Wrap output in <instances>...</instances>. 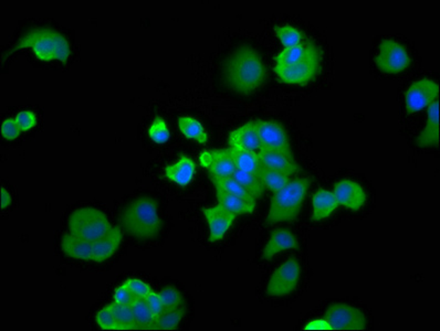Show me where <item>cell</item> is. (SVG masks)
<instances>
[{"instance_id": "cell-37", "label": "cell", "mask_w": 440, "mask_h": 331, "mask_svg": "<svg viewBox=\"0 0 440 331\" xmlns=\"http://www.w3.org/2000/svg\"><path fill=\"white\" fill-rule=\"evenodd\" d=\"M16 122L18 123L21 132H27V130L34 128L37 125V116L34 112L31 111H21L15 118Z\"/></svg>"}, {"instance_id": "cell-1", "label": "cell", "mask_w": 440, "mask_h": 331, "mask_svg": "<svg viewBox=\"0 0 440 331\" xmlns=\"http://www.w3.org/2000/svg\"><path fill=\"white\" fill-rule=\"evenodd\" d=\"M321 60L322 54L317 44L312 41H302L278 54L274 70L284 83L305 85L320 73Z\"/></svg>"}, {"instance_id": "cell-26", "label": "cell", "mask_w": 440, "mask_h": 331, "mask_svg": "<svg viewBox=\"0 0 440 331\" xmlns=\"http://www.w3.org/2000/svg\"><path fill=\"white\" fill-rule=\"evenodd\" d=\"M184 313L185 308L181 306L176 308L164 309L154 321L151 330H173V329H176L182 320Z\"/></svg>"}, {"instance_id": "cell-33", "label": "cell", "mask_w": 440, "mask_h": 331, "mask_svg": "<svg viewBox=\"0 0 440 331\" xmlns=\"http://www.w3.org/2000/svg\"><path fill=\"white\" fill-rule=\"evenodd\" d=\"M149 135L155 143H166L171 137V132H169L166 122L161 118H154L153 123L149 128Z\"/></svg>"}, {"instance_id": "cell-4", "label": "cell", "mask_w": 440, "mask_h": 331, "mask_svg": "<svg viewBox=\"0 0 440 331\" xmlns=\"http://www.w3.org/2000/svg\"><path fill=\"white\" fill-rule=\"evenodd\" d=\"M122 221L126 231L136 239H153L161 230L157 202L149 196H142L131 202L124 211Z\"/></svg>"}, {"instance_id": "cell-19", "label": "cell", "mask_w": 440, "mask_h": 331, "mask_svg": "<svg viewBox=\"0 0 440 331\" xmlns=\"http://www.w3.org/2000/svg\"><path fill=\"white\" fill-rule=\"evenodd\" d=\"M299 246L297 237L288 230H276L272 233L269 242L264 247L262 258L270 260L274 255L286 250H293Z\"/></svg>"}, {"instance_id": "cell-32", "label": "cell", "mask_w": 440, "mask_h": 331, "mask_svg": "<svg viewBox=\"0 0 440 331\" xmlns=\"http://www.w3.org/2000/svg\"><path fill=\"white\" fill-rule=\"evenodd\" d=\"M274 31L286 48L297 46L300 42H302L303 37H305L302 31L298 30L292 26H276Z\"/></svg>"}, {"instance_id": "cell-18", "label": "cell", "mask_w": 440, "mask_h": 331, "mask_svg": "<svg viewBox=\"0 0 440 331\" xmlns=\"http://www.w3.org/2000/svg\"><path fill=\"white\" fill-rule=\"evenodd\" d=\"M231 148H239L245 151H255L260 149L256 122H249L241 127L237 128L229 136Z\"/></svg>"}, {"instance_id": "cell-8", "label": "cell", "mask_w": 440, "mask_h": 331, "mask_svg": "<svg viewBox=\"0 0 440 331\" xmlns=\"http://www.w3.org/2000/svg\"><path fill=\"white\" fill-rule=\"evenodd\" d=\"M375 63L381 71L397 74L404 71L410 63V56L406 48L397 41L386 39L381 41L375 56Z\"/></svg>"}, {"instance_id": "cell-36", "label": "cell", "mask_w": 440, "mask_h": 331, "mask_svg": "<svg viewBox=\"0 0 440 331\" xmlns=\"http://www.w3.org/2000/svg\"><path fill=\"white\" fill-rule=\"evenodd\" d=\"M126 286L128 289L133 293L135 297L145 298L149 295L151 292H153L151 286L147 285L143 280H138V278H131L126 282Z\"/></svg>"}, {"instance_id": "cell-24", "label": "cell", "mask_w": 440, "mask_h": 331, "mask_svg": "<svg viewBox=\"0 0 440 331\" xmlns=\"http://www.w3.org/2000/svg\"><path fill=\"white\" fill-rule=\"evenodd\" d=\"M216 192H217V199L220 206H223L224 208L233 212L236 216L254 212L256 204L246 201L243 198H239L238 196L226 192L221 188H216Z\"/></svg>"}, {"instance_id": "cell-17", "label": "cell", "mask_w": 440, "mask_h": 331, "mask_svg": "<svg viewBox=\"0 0 440 331\" xmlns=\"http://www.w3.org/2000/svg\"><path fill=\"white\" fill-rule=\"evenodd\" d=\"M439 144V99H436L428 107V118L426 126L417 138V146L420 148L434 147Z\"/></svg>"}, {"instance_id": "cell-2", "label": "cell", "mask_w": 440, "mask_h": 331, "mask_svg": "<svg viewBox=\"0 0 440 331\" xmlns=\"http://www.w3.org/2000/svg\"><path fill=\"white\" fill-rule=\"evenodd\" d=\"M226 77L236 92L250 94L264 85L266 66L262 56L254 49H239L228 61Z\"/></svg>"}, {"instance_id": "cell-23", "label": "cell", "mask_w": 440, "mask_h": 331, "mask_svg": "<svg viewBox=\"0 0 440 331\" xmlns=\"http://www.w3.org/2000/svg\"><path fill=\"white\" fill-rule=\"evenodd\" d=\"M231 153L236 169L251 173L259 178L262 166L259 161L258 154L239 148H231Z\"/></svg>"}, {"instance_id": "cell-11", "label": "cell", "mask_w": 440, "mask_h": 331, "mask_svg": "<svg viewBox=\"0 0 440 331\" xmlns=\"http://www.w3.org/2000/svg\"><path fill=\"white\" fill-rule=\"evenodd\" d=\"M256 128L260 147L292 156L289 137L281 124L276 120H257Z\"/></svg>"}, {"instance_id": "cell-12", "label": "cell", "mask_w": 440, "mask_h": 331, "mask_svg": "<svg viewBox=\"0 0 440 331\" xmlns=\"http://www.w3.org/2000/svg\"><path fill=\"white\" fill-rule=\"evenodd\" d=\"M200 161L212 177H231L236 170L231 149L202 151Z\"/></svg>"}, {"instance_id": "cell-31", "label": "cell", "mask_w": 440, "mask_h": 331, "mask_svg": "<svg viewBox=\"0 0 440 331\" xmlns=\"http://www.w3.org/2000/svg\"><path fill=\"white\" fill-rule=\"evenodd\" d=\"M259 179L262 181L264 187L274 192H279L280 189L287 186L290 182V176L266 167H262Z\"/></svg>"}, {"instance_id": "cell-38", "label": "cell", "mask_w": 440, "mask_h": 331, "mask_svg": "<svg viewBox=\"0 0 440 331\" xmlns=\"http://www.w3.org/2000/svg\"><path fill=\"white\" fill-rule=\"evenodd\" d=\"M21 130L15 118H7L1 124V135L8 140L16 139L20 135Z\"/></svg>"}, {"instance_id": "cell-13", "label": "cell", "mask_w": 440, "mask_h": 331, "mask_svg": "<svg viewBox=\"0 0 440 331\" xmlns=\"http://www.w3.org/2000/svg\"><path fill=\"white\" fill-rule=\"evenodd\" d=\"M204 216L209 227V239L217 242L225 237L235 221L236 214L224 208L223 206H212L204 210Z\"/></svg>"}, {"instance_id": "cell-15", "label": "cell", "mask_w": 440, "mask_h": 331, "mask_svg": "<svg viewBox=\"0 0 440 331\" xmlns=\"http://www.w3.org/2000/svg\"><path fill=\"white\" fill-rule=\"evenodd\" d=\"M258 158L262 167L279 171V173H284L287 176L295 175L299 170L293 157L287 155V154L281 153V151L260 147Z\"/></svg>"}, {"instance_id": "cell-21", "label": "cell", "mask_w": 440, "mask_h": 331, "mask_svg": "<svg viewBox=\"0 0 440 331\" xmlns=\"http://www.w3.org/2000/svg\"><path fill=\"white\" fill-rule=\"evenodd\" d=\"M62 251L64 254L75 260L91 261L92 242L80 239L73 235H66L62 239Z\"/></svg>"}, {"instance_id": "cell-20", "label": "cell", "mask_w": 440, "mask_h": 331, "mask_svg": "<svg viewBox=\"0 0 440 331\" xmlns=\"http://www.w3.org/2000/svg\"><path fill=\"white\" fill-rule=\"evenodd\" d=\"M195 170H196V165L194 161L186 156H182L176 163L167 166L165 168V175L175 184L179 186H186L192 181Z\"/></svg>"}, {"instance_id": "cell-25", "label": "cell", "mask_w": 440, "mask_h": 331, "mask_svg": "<svg viewBox=\"0 0 440 331\" xmlns=\"http://www.w3.org/2000/svg\"><path fill=\"white\" fill-rule=\"evenodd\" d=\"M133 311L134 318L138 329L142 330H151L152 325L157 319V315L152 311L149 306L146 303L144 298L136 297L131 305Z\"/></svg>"}, {"instance_id": "cell-40", "label": "cell", "mask_w": 440, "mask_h": 331, "mask_svg": "<svg viewBox=\"0 0 440 331\" xmlns=\"http://www.w3.org/2000/svg\"><path fill=\"white\" fill-rule=\"evenodd\" d=\"M144 299H145L146 303L149 306V308L152 309V311H153L157 316H159V313L164 311L161 298H159V294L155 293V292H151Z\"/></svg>"}, {"instance_id": "cell-30", "label": "cell", "mask_w": 440, "mask_h": 331, "mask_svg": "<svg viewBox=\"0 0 440 331\" xmlns=\"http://www.w3.org/2000/svg\"><path fill=\"white\" fill-rule=\"evenodd\" d=\"M110 308L121 330H136L138 329L131 306L113 303L111 304Z\"/></svg>"}, {"instance_id": "cell-28", "label": "cell", "mask_w": 440, "mask_h": 331, "mask_svg": "<svg viewBox=\"0 0 440 331\" xmlns=\"http://www.w3.org/2000/svg\"><path fill=\"white\" fill-rule=\"evenodd\" d=\"M212 180L214 181L216 188L224 189L226 192L236 194V196L243 198L246 201L256 204V199L251 196L246 189L243 188L238 181L236 180L233 177H212Z\"/></svg>"}, {"instance_id": "cell-14", "label": "cell", "mask_w": 440, "mask_h": 331, "mask_svg": "<svg viewBox=\"0 0 440 331\" xmlns=\"http://www.w3.org/2000/svg\"><path fill=\"white\" fill-rule=\"evenodd\" d=\"M334 194L338 199V204L352 211L362 209L366 202L365 190L355 181H340L334 188Z\"/></svg>"}, {"instance_id": "cell-39", "label": "cell", "mask_w": 440, "mask_h": 331, "mask_svg": "<svg viewBox=\"0 0 440 331\" xmlns=\"http://www.w3.org/2000/svg\"><path fill=\"white\" fill-rule=\"evenodd\" d=\"M135 298L126 283L118 287L114 293V303L120 304V305H131Z\"/></svg>"}, {"instance_id": "cell-41", "label": "cell", "mask_w": 440, "mask_h": 331, "mask_svg": "<svg viewBox=\"0 0 440 331\" xmlns=\"http://www.w3.org/2000/svg\"><path fill=\"white\" fill-rule=\"evenodd\" d=\"M305 329V330H333L332 326L329 324L326 319H317V320L310 321Z\"/></svg>"}, {"instance_id": "cell-35", "label": "cell", "mask_w": 440, "mask_h": 331, "mask_svg": "<svg viewBox=\"0 0 440 331\" xmlns=\"http://www.w3.org/2000/svg\"><path fill=\"white\" fill-rule=\"evenodd\" d=\"M97 324L103 330H121L116 318H114V315L111 311L110 305L99 311L97 315Z\"/></svg>"}, {"instance_id": "cell-29", "label": "cell", "mask_w": 440, "mask_h": 331, "mask_svg": "<svg viewBox=\"0 0 440 331\" xmlns=\"http://www.w3.org/2000/svg\"><path fill=\"white\" fill-rule=\"evenodd\" d=\"M233 178L238 181L239 184L246 189L247 192L254 196L255 199H258L259 196H262L264 192V185L262 184V181L251 173H245V171L236 169L233 173Z\"/></svg>"}, {"instance_id": "cell-6", "label": "cell", "mask_w": 440, "mask_h": 331, "mask_svg": "<svg viewBox=\"0 0 440 331\" xmlns=\"http://www.w3.org/2000/svg\"><path fill=\"white\" fill-rule=\"evenodd\" d=\"M69 229L71 235L94 242L111 229L108 218L95 208H81L70 216Z\"/></svg>"}, {"instance_id": "cell-9", "label": "cell", "mask_w": 440, "mask_h": 331, "mask_svg": "<svg viewBox=\"0 0 440 331\" xmlns=\"http://www.w3.org/2000/svg\"><path fill=\"white\" fill-rule=\"evenodd\" d=\"M325 319L333 330H362L365 328V315L360 309L346 304H334L325 313Z\"/></svg>"}, {"instance_id": "cell-27", "label": "cell", "mask_w": 440, "mask_h": 331, "mask_svg": "<svg viewBox=\"0 0 440 331\" xmlns=\"http://www.w3.org/2000/svg\"><path fill=\"white\" fill-rule=\"evenodd\" d=\"M178 127L187 138L196 140L198 143L205 144L208 140L205 128L195 118H190V116L179 118Z\"/></svg>"}, {"instance_id": "cell-3", "label": "cell", "mask_w": 440, "mask_h": 331, "mask_svg": "<svg viewBox=\"0 0 440 331\" xmlns=\"http://www.w3.org/2000/svg\"><path fill=\"white\" fill-rule=\"evenodd\" d=\"M23 48L32 49L37 58L42 61L59 60L67 62L71 54V46L67 38L60 31L49 27H37L23 33L18 41L4 54L3 60Z\"/></svg>"}, {"instance_id": "cell-10", "label": "cell", "mask_w": 440, "mask_h": 331, "mask_svg": "<svg viewBox=\"0 0 440 331\" xmlns=\"http://www.w3.org/2000/svg\"><path fill=\"white\" fill-rule=\"evenodd\" d=\"M439 85L432 79H422L415 82L405 94L407 112L417 113L425 110L438 99Z\"/></svg>"}, {"instance_id": "cell-42", "label": "cell", "mask_w": 440, "mask_h": 331, "mask_svg": "<svg viewBox=\"0 0 440 331\" xmlns=\"http://www.w3.org/2000/svg\"><path fill=\"white\" fill-rule=\"evenodd\" d=\"M0 200H1V209H5V208H8L11 204V196L4 187L1 188Z\"/></svg>"}, {"instance_id": "cell-34", "label": "cell", "mask_w": 440, "mask_h": 331, "mask_svg": "<svg viewBox=\"0 0 440 331\" xmlns=\"http://www.w3.org/2000/svg\"><path fill=\"white\" fill-rule=\"evenodd\" d=\"M159 295L164 309L176 308L182 304V295L174 287L164 288Z\"/></svg>"}, {"instance_id": "cell-5", "label": "cell", "mask_w": 440, "mask_h": 331, "mask_svg": "<svg viewBox=\"0 0 440 331\" xmlns=\"http://www.w3.org/2000/svg\"><path fill=\"white\" fill-rule=\"evenodd\" d=\"M309 187L310 181L307 179L299 178L290 181L287 186L276 192L272 196L268 221L270 223H278L297 219Z\"/></svg>"}, {"instance_id": "cell-7", "label": "cell", "mask_w": 440, "mask_h": 331, "mask_svg": "<svg viewBox=\"0 0 440 331\" xmlns=\"http://www.w3.org/2000/svg\"><path fill=\"white\" fill-rule=\"evenodd\" d=\"M301 265L297 260H288L272 274L267 286L271 297H286L295 291L301 278Z\"/></svg>"}, {"instance_id": "cell-16", "label": "cell", "mask_w": 440, "mask_h": 331, "mask_svg": "<svg viewBox=\"0 0 440 331\" xmlns=\"http://www.w3.org/2000/svg\"><path fill=\"white\" fill-rule=\"evenodd\" d=\"M122 242V232L118 227H111L100 239L92 242L91 261L97 263L105 262L116 254Z\"/></svg>"}, {"instance_id": "cell-22", "label": "cell", "mask_w": 440, "mask_h": 331, "mask_svg": "<svg viewBox=\"0 0 440 331\" xmlns=\"http://www.w3.org/2000/svg\"><path fill=\"white\" fill-rule=\"evenodd\" d=\"M312 204V218L314 221L326 219L340 206L334 192L328 190L317 192L313 196Z\"/></svg>"}]
</instances>
